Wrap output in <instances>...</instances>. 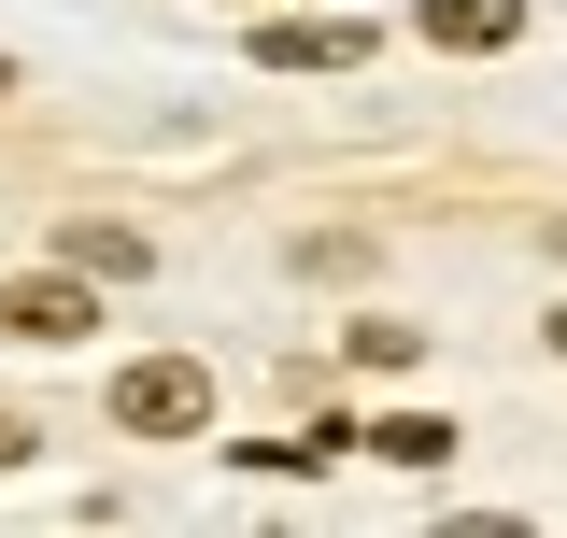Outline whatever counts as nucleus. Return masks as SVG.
I'll return each instance as SVG.
<instances>
[{"instance_id": "1", "label": "nucleus", "mask_w": 567, "mask_h": 538, "mask_svg": "<svg viewBox=\"0 0 567 538\" xmlns=\"http://www.w3.org/2000/svg\"><path fill=\"white\" fill-rule=\"evenodd\" d=\"M114 425H128V439H199L213 425V369L199 354H128V369H114Z\"/></svg>"}, {"instance_id": "2", "label": "nucleus", "mask_w": 567, "mask_h": 538, "mask_svg": "<svg viewBox=\"0 0 567 538\" xmlns=\"http://www.w3.org/2000/svg\"><path fill=\"white\" fill-rule=\"evenodd\" d=\"M85 327H100L85 269H14V283H0V340H29V354H71Z\"/></svg>"}, {"instance_id": "3", "label": "nucleus", "mask_w": 567, "mask_h": 538, "mask_svg": "<svg viewBox=\"0 0 567 538\" xmlns=\"http://www.w3.org/2000/svg\"><path fill=\"white\" fill-rule=\"evenodd\" d=\"M256 58L270 71H354L369 58V14H256Z\"/></svg>"}, {"instance_id": "4", "label": "nucleus", "mask_w": 567, "mask_h": 538, "mask_svg": "<svg viewBox=\"0 0 567 538\" xmlns=\"http://www.w3.org/2000/svg\"><path fill=\"white\" fill-rule=\"evenodd\" d=\"M58 269H85V283H142L156 241H142L128 213H71V227H58Z\"/></svg>"}, {"instance_id": "5", "label": "nucleus", "mask_w": 567, "mask_h": 538, "mask_svg": "<svg viewBox=\"0 0 567 538\" xmlns=\"http://www.w3.org/2000/svg\"><path fill=\"white\" fill-rule=\"evenodd\" d=\"M525 29V0H425V43H454V58H496Z\"/></svg>"}, {"instance_id": "6", "label": "nucleus", "mask_w": 567, "mask_h": 538, "mask_svg": "<svg viewBox=\"0 0 567 538\" xmlns=\"http://www.w3.org/2000/svg\"><path fill=\"white\" fill-rule=\"evenodd\" d=\"M369 454H398V468H454V425H440V411H383Z\"/></svg>"}, {"instance_id": "7", "label": "nucleus", "mask_w": 567, "mask_h": 538, "mask_svg": "<svg viewBox=\"0 0 567 538\" xmlns=\"http://www.w3.org/2000/svg\"><path fill=\"white\" fill-rule=\"evenodd\" d=\"M383 256V241H369V227H312V241H298V269H312V283H354V269Z\"/></svg>"}, {"instance_id": "8", "label": "nucleus", "mask_w": 567, "mask_h": 538, "mask_svg": "<svg viewBox=\"0 0 567 538\" xmlns=\"http://www.w3.org/2000/svg\"><path fill=\"white\" fill-rule=\"evenodd\" d=\"M341 354H354V369H412V354H425V327H398V312H369V327H354Z\"/></svg>"}, {"instance_id": "9", "label": "nucleus", "mask_w": 567, "mask_h": 538, "mask_svg": "<svg viewBox=\"0 0 567 538\" xmlns=\"http://www.w3.org/2000/svg\"><path fill=\"white\" fill-rule=\"evenodd\" d=\"M29 439H43V425H29V411H0V468H29Z\"/></svg>"}, {"instance_id": "10", "label": "nucleus", "mask_w": 567, "mask_h": 538, "mask_svg": "<svg viewBox=\"0 0 567 538\" xmlns=\"http://www.w3.org/2000/svg\"><path fill=\"white\" fill-rule=\"evenodd\" d=\"M0 100H14V58H0Z\"/></svg>"}, {"instance_id": "11", "label": "nucleus", "mask_w": 567, "mask_h": 538, "mask_svg": "<svg viewBox=\"0 0 567 538\" xmlns=\"http://www.w3.org/2000/svg\"><path fill=\"white\" fill-rule=\"evenodd\" d=\"M554 354H567V312H554Z\"/></svg>"}]
</instances>
